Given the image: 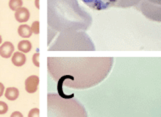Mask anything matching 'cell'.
<instances>
[{"instance_id": "1", "label": "cell", "mask_w": 161, "mask_h": 117, "mask_svg": "<svg viewBox=\"0 0 161 117\" xmlns=\"http://www.w3.org/2000/svg\"><path fill=\"white\" fill-rule=\"evenodd\" d=\"M113 65L112 57H48L47 69L57 82L58 93L63 86L86 89L99 84Z\"/></svg>"}, {"instance_id": "2", "label": "cell", "mask_w": 161, "mask_h": 117, "mask_svg": "<svg viewBox=\"0 0 161 117\" xmlns=\"http://www.w3.org/2000/svg\"><path fill=\"white\" fill-rule=\"evenodd\" d=\"M48 40L56 32L86 31L92 24V16L81 7L77 0H48Z\"/></svg>"}, {"instance_id": "3", "label": "cell", "mask_w": 161, "mask_h": 117, "mask_svg": "<svg viewBox=\"0 0 161 117\" xmlns=\"http://www.w3.org/2000/svg\"><path fill=\"white\" fill-rule=\"evenodd\" d=\"M48 117H88L84 106L74 95L62 96L59 93L47 95Z\"/></svg>"}, {"instance_id": "4", "label": "cell", "mask_w": 161, "mask_h": 117, "mask_svg": "<svg viewBox=\"0 0 161 117\" xmlns=\"http://www.w3.org/2000/svg\"><path fill=\"white\" fill-rule=\"evenodd\" d=\"M48 51H95V46L85 31L61 32Z\"/></svg>"}, {"instance_id": "5", "label": "cell", "mask_w": 161, "mask_h": 117, "mask_svg": "<svg viewBox=\"0 0 161 117\" xmlns=\"http://www.w3.org/2000/svg\"><path fill=\"white\" fill-rule=\"evenodd\" d=\"M135 8L150 21L161 22V0H141Z\"/></svg>"}, {"instance_id": "6", "label": "cell", "mask_w": 161, "mask_h": 117, "mask_svg": "<svg viewBox=\"0 0 161 117\" xmlns=\"http://www.w3.org/2000/svg\"><path fill=\"white\" fill-rule=\"evenodd\" d=\"M116 1L117 0H82V2L85 3L87 6L97 11H102L110 7H114Z\"/></svg>"}, {"instance_id": "7", "label": "cell", "mask_w": 161, "mask_h": 117, "mask_svg": "<svg viewBox=\"0 0 161 117\" xmlns=\"http://www.w3.org/2000/svg\"><path fill=\"white\" fill-rule=\"evenodd\" d=\"M39 84V77L37 75H31L25 80V90L28 93H35Z\"/></svg>"}, {"instance_id": "8", "label": "cell", "mask_w": 161, "mask_h": 117, "mask_svg": "<svg viewBox=\"0 0 161 117\" xmlns=\"http://www.w3.org/2000/svg\"><path fill=\"white\" fill-rule=\"evenodd\" d=\"M14 53V45L11 42L6 41L0 46V56L3 58H10Z\"/></svg>"}, {"instance_id": "9", "label": "cell", "mask_w": 161, "mask_h": 117, "mask_svg": "<svg viewBox=\"0 0 161 117\" xmlns=\"http://www.w3.org/2000/svg\"><path fill=\"white\" fill-rule=\"evenodd\" d=\"M14 17L18 22H20V23L27 22L29 20V17H30L29 10L27 8H25V7H21V8H19V9H17L15 11Z\"/></svg>"}, {"instance_id": "10", "label": "cell", "mask_w": 161, "mask_h": 117, "mask_svg": "<svg viewBox=\"0 0 161 117\" xmlns=\"http://www.w3.org/2000/svg\"><path fill=\"white\" fill-rule=\"evenodd\" d=\"M141 0H117L114 5V7L117 8H129L136 7L140 3Z\"/></svg>"}, {"instance_id": "11", "label": "cell", "mask_w": 161, "mask_h": 117, "mask_svg": "<svg viewBox=\"0 0 161 117\" xmlns=\"http://www.w3.org/2000/svg\"><path fill=\"white\" fill-rule=\"evenodd\" d=\"M12 63L17 66V67H20V66H23L26 63V56L24 53L22 52H15L12 55Z\"/></svg>"}, {"instance_id": "12", "label": "cell", "mask_w": 161, "mask_h": 117, "mask_svg": "<svg viewBox=\"0 0 161 117\" xmlns=\"http://www.w3.org/2000/svg\"><path fill=\"white\" fill-rule=\"evenodd\" d=\"M4 94H5V97L8 100L14 101V100H16L19 96V90L15 87H8L7 89H5Z\"/></svg>"}, {"instance_id": "13", "label": "cell", "mask_w": 161, "mask_h": 117, "mask_svg": "<svg viewBox=\"0 0 161 117\" xmlns=\"http://www.w3.org/2000/svg\"><path fill=\"white\" fill-rule=\"evenodd\" d=\"M18 34L22 38H29L32 35V30L31 27L27 24H21L18 27Z\"/></svg>"}, {"instance_id": "14", "label": "cell", "mask_w": 161, "mask_h": 117, "mask_svg": "<svg viewBox=\"0 0 161 117\" xmlns=\"http://www.w3.org/2000/svg\"><path fill=\"white\" fill-rule=\"evenodd\" d=\"M31 48H32V45H31V42L28 41V40H21L19 43H18V50L22 53H28L31 51Z\"/></svg>"}, {"instance_id": "15", "label": "cell", "mask_w": 161, "mask_h": 117, "mask_svg": "<svg viewBox=\"0 0 161 117\" xmlns=\"http://www.w3.org/2000/svg\"><path fill=\"white\" fill-rule=\"evenodd\" d=\"M22 0H10L9 1V8L13 11H16L17 9L22 7Z\"/></svg>"}, {"instance_id": "16", "label": "cell", "mask_w": 161, "mask_h": 117, "mask_svg": "<svg viewBox=\"0 0 161 117\" xmlns=\"http://www.w3.org/2000/svg\"><path fill=\"white\" fill-rule=\"evenodd\" d=\"M30 27H31L32 33H34V34H39V21H34Z\"/></svg>"}, {"instance_id": "17", "label": "cell", "mask_w": 161, "mask_h": 117, "mask_svg": "<svg viewBox=\"0 0 161 117\" xmlns=\"http://www.w3.org/2000/svg\"><path fill=\"white\" fill-rule=\"evenodd\" d=\"M7 111H8V105L3 101H0V114L3 115L6 113Z\"/></svg>"}, {"instance_id": "18", "label": "cell", "mask_w": 161, "mask_h": 117, "mask_svg": "<svg viewBox=\"0 0 161 117\" xmlns=\"http://www.w3.org/2000/svg\"><path fill=\"white\" fill-rule=\"evenodd\" d=\"M40 114V111L38 108H33L29 111L28 113V117H39Z\"/></svg>"}, {"instance_id": "19", "label": "cell", "mask_w": 161, "mask_h": 117, "mask_svg": "<svg viewBox=\"0 0 161 117\" xmlns=\"http://www.w3.org/2000/svg\"><path fill=\"white\" fill-rule=\"evenodd\" d=\"M32 62L36 66V67H39V53L38 52H36L32 56Z\"/></svg>"}, {"instance_id": "20", "label": "cell", "mask_w": 161, "mask_h": 117, "mask_svg": "<svg viewBox=\"0 0 161 117\" xmlns=\"http://www.w3.org/2000/svg\"><path fill=\"white\" fill-rule=\"evenodd\" d=\"M10 117H23V115H22V113L19 112V111H14V112L10 115Z\"/></svg>"}, {"instance_id": "21", "label": "cell", "mask_w": 161, "mask_h": 117, "mask_svg": "<svg viewBox=\"0 0 161 117\" xmlns=\"http://www.w3.org/2000/svg\"><path fill=\"white\" fill-rule=\"evenodd\" d=\"M5 92V87L3 85V83L0 82V97H1Z\"/></svg>"}, {"instance_id": "22", "label": "cell", "mask_w": 161, "mask_h": 117, "mask_svg": "<svg viewBox=\"0 0 161 117\" xmlns=\"http://www.w3.org/2000/svg\"><path fill=\"white\" fill-rule=\"evenodd\" d=\"M35 6H36V8H38V9L40 8V6H39V0H35Z\"/></svg>"}, {"instance_id": "23", "label": "cell", "mask_w": 161, "mask_h": 117, "mask_svg": "<svg viewBox=\"0 0 161 117\" xmlns=\"http://www.w3.org/2000/svg\"><path fill=\"white\" fill-rule=\"evenodd\" d=\"M2 43V37H1V35H0V44Z\"/></svg>"}]
</instances>
